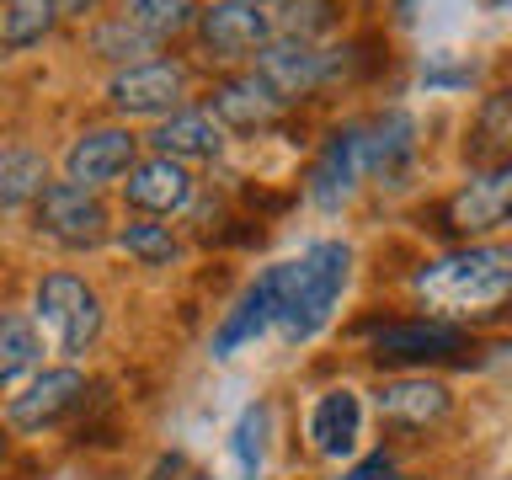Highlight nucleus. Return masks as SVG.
<instances>
[{
  "label": "nucleus",
  "mask_w": 512,
  "mask_h": 480,
  "mask_svg": "<svg viewBox=\"0 0 512 480\" xmlns=\"http://www.w3.org/2000/svg\"><path fill=\"white\" fill-rule=\"evenodd\" d=\"M443 219H448L443 230H454L464 240L491 235V230H502V224H512V155L491 160L486 171H475L470 182L448 198Z\"/></svg>",
  "instance_id": "nucleus-5"
},
{
  "label": "nucleus",
  "mask_w": 512,
  "mask_h": 480,
  "mask_svg": "<svg viewBox=\"0 0 512 480\" xmlns=\"http://www.w3.org/2000/svg\"><path fill=\"white\" fill-rule=\"evenodd\" d=\"M59 22V0H0V48H38Z\"/></svg>",
  "instance_id": "nucleus-20"
},
{
  "label": "nucleus",
  "mask_w": 512,
  "mask_h": 480,
  "mask_svg": "<svg viewBox=\"0 0 512 480\" xmlns=\"http://www.w3.org/2000/svg\"><path fill=\"white\" fill-rule=\"evenodd\" d=\"M358 427H363V400L358 390H326L310 411V438L326 459H347L358 448Z\"/></svg>",
  "instance_id": "nucleus-18"
},
{
  "label": "nucleus",
  "mask_w": 512,
  "mask_h": 480,
  "mask_svg": "<svg viewBox=\"0 0 512 480\" xmlns=\"http://www.w3.org/2000/svg\"><path fill=\"white\" fill-rule=\"evenodd\" d=\"M251 59H256V75H262L283 102H299V96H310L315 86H326V54H320L315 43L278 38V32H272Z\"/></svg>",
  "instance_id": "nucleus-11"
},
{
  "label": "nucleus",
  "mask_w": 512,
  "mask_h": 480,
  "mask_svg": "<svg viewBox=\"0 0 512 480\" xmlns=\"http://www.w3.org/2000/svg\"><path fill=\"white\" fill-rule=\"evenodd\" d=\"M283 107H288V102H283V96L272 91L256 70L224 75L219 86L208 91V112L219 118V128H240V134H246V128H267Z\"/></svg>",
  "instance_id": "nucleus-13"
},
{
  "label": "nucleus",
  "mask_w": 512,
  "mask_h": 480,
  "mask_svg": "<svg viewBox=\"0 0 512 480\" xmlns=\"http://www.w3.org/2000/svg\"><path fill=\"white\" fill-rule=\"evenodd\" d=\"M262 432H267V406H251L235 422V459L246 470V480H256V470H262Z\"/></svg>",
  "instance_id": "nucleus-28"
},
{
  "label": "nucleus",
  "mask_w": 512,
  "mask_h": 480,
  "mask_svg": "<svg viewBox=\"0 0 512 480\" xmlns=\"http://www.w3.org/2000/svg\"><path fill=\"white\" fill-rule=\"evenodd\" d=\"M118 246L134 256L139 267H171L176 256H182V246H176V235L166 230V224H155V219H128L118 235Z\"/></svg>",
  "instance_id": "nucleus-25"
},
{
  "label": "nucleus",
  "mask_w": 512,
  "mask_h": 480,
  "mask_svg": "<svg viewBox=\"0 0 512 480\" xmlns=\"http://www.w3.org/2000/svg\"><path fill=\"white\" fill-rule=\"evenodd\" d=\"M38 320L75 358V352H86L96 336H102V299H96V288L86 278H75V272H48L38 283Z\"/></svg>",
  "instance_id": "nucleus-4"
},
{
  "label": "nucleus",
  "mask_w": 512,
  "mask_h": 480,
  "mask_svg": "<svg viewBox=\"0 0 512 480\" xmlns=\"http://www.w3.org/2000/svg\"><path fill=\"white\" fill-rule=\"evenodd\" d=\"M107 102L123 118H171L187 102V70L176 59H144L134 70H118L107 86Z\"/></svg>",
  "instance_id": "nucleus-6"
},
{
  "label": "nucleus",
  "mask_w": 512,
  "mask_h": 480,
  "mask_svg": "<svg viewBox=\"0 0 512 480\" xmlns=\"http://www.w3.org/2000/svg\"><path fill=\"white\" fill-rule=\"evenodd\" d=\"M139 160V139L128 128H86L75 134V144L64 150V176L75 187H102V182H118L128 176V166Z\"/></svg>",
  "instance_id": "nucleus-10"
},
{
  "label": "nucleus",
  "mask_w": 512,
  "mask_h": 480,
  "mask_svg": "<svg viewBox=\"0 0 512 480\" xmlns=\"http://www.w3.org/2000/svg\"><path fill=\"white\" fill-rule=\"evenodd\" d=\"M411 150H416V123L406 118V112H384V118L363 123V155H368V171H395Z\"/></svg>",
  "instance_id": "nucleus-22"
},
{
  "label": "nucleus",
  "mask_w": 512,
  "mask_h": 480,
  "mask_svg": "<svg viewBox=\"0 0 512 480\" xmlns=\"http://www.w3.org/2000/svg\"><path fill=\"white\" fill-rule=\"evenodd\" d=\"M102 0H59V16H91Z\"/></svg>",
  "instance_id": "nucleus-30"
},
{
  "label": "nucleus",
  "mask_w": 512,
  "mask_h": 480,
  "mask_svg": "<svg viewBox=\"0 0 512 480\" xmlns=\"http://www.w3.org/2000/svg\"><path fill=\"white\" fill-rule=\"evenodd\" d=\"M38 230L64 251H91L112 235V219H107V203L96 198L91 187H75V182H48L38 192Z\"/></svg>",
  "instance_id": "nucleus-3"
},
{
  "label": "nucleus",
  "mask_w": 512,
  "mask_h": 480,
  "mask_svg": "<svg viewBox=\"0 0 512 480\" xmlns=\"http://www.w3.org/2000/svg\"><path fill=\"white\" fill-rule=\"evenodd\" d=\"M80 406H86V374H80V368H43L27 390L11 395L6 422L16 432H48V427H59L64 416H75Z\"/></svg>",
  "instance_id": "nucleus-7"
},
{
  "label": "nucleus",
  "mask_w": 512,
  "mask_h": 480,
  "mask_svg": "<svg viewBox=\"0 0 512 480\" xmlns=\"http://www.w3.org/2000/svg\"><path fill=\"white\" fill-rule=\"evenodd\" d=\"M38 358H43L38 320H27V315H0V384H11L16 374L38 368Z\"/></svg>",
  "instance_id": "nucleus-24"
},
{
  "label": "nucleus",
  "mask_w": 512,
  "mask_h": 480,
  "mask_svg": "<svg viewBox=\"0 0 512 480\" xmlns=\"http://www.w3.org/2000/svg\"><path fill=\"white\" fill-rule=\"evenodd\" d=\"M160 48V38H150L139 22H128V16H107V22L91 27V54L112 59L118 70H134V64H144Z\"/></svg>",
  "instance_id": "nucleus-21"
},
{
  "label": "nucleus",
  "mask_w": 512,
  "mask_h": 480,
  "mask_svg": "<svg viewBox=\"0 0 512 480\" xmlns=\"http://www.w3.org/2000/svg\"><path fill=\"white\" fill-rule=\"evenodd\" d=\"M464 326H454V320H390V326H379L374 331V358L379 363H400V368H411V363H443V358H454V352H464Z\"/></svg>",
  "instance_id": "nucleus-8"
},
{
  "label": "nucleus",
  "mask_w": 512,
  "mask_h": 480,
  "mask_svg": "<svg viewBox=\"0 0 512 480\" xmlns=\"http://www.w3.org/2000/svg\"><path fill=\"white\" fill-rule=\"evenodd\" d=\"M123 16H128V22H139L150 38L166 43L182 27H192V16H198V11H192V0H128Z\"/></svg>",
  "instance_id": "nucleus-26"
},
{
  "label": "nucleus",
  "mask_w": 512,
  "mask_h": 480,
  "mask_svg": "<svg viewBox=\"0 0 512 480\" xmlns=\"http://www.w3.org/2000/svg\"><path fill=\"white\" fill-rule=\"evenodd\" d=\"M475 155H491L502 150L512 155V91H496L486 96V107H480V123H475V139H470Z\"/></svg>",
  "instance_id": "nucleus-27"
},
{
  "label": "nucleus",
  "mask_w": 512,
  "mask_h": 480,
  "mask_svg": "<svg viewBox=\"0 0 512 480\" xmlns=\"http://www.w3.org/2000/svg\"><path fill=\"white\" fill-rule=\"evenodd\" d=\"M416 294L427 299V310H438V320H491L512 304V251L496 246H454L416 272Z\"/></svg>",
  "instance_id": "nucleus-1"
},
{
  "label": "nucleus",
  "mask_w": 512,
  "mask_h": 480,
  "mask_svg": "<svg viewBox=\"0 0 512 480\" xmlns=\"http://www.w3.org/2000/svg\"><path fill=\"white\" fill-rule=\"evenodd\" d=\"M150 144L155 155H171V160H214L224 150V128L208 107H176L150 134Z\"/></svg>",
  "instance_id": "nucleus-17"
},
{
  "label": "nucleus",
  "mask_w": 512,
  "mask_h": 480,
  "mask_svg": "<svg viewBox=\"0 0 512 480\" xmlns=\"http://www.w3.org/2000/svg\"><path fill=\"white\" fill-rule=\"evenodd\" d=\"M123 198L139 208V214H182L192 203V176L182 160L171 155H150V160H134L128 166V182H123Z\"/></svg>",
  "instance_id": "nucleus-15"
},
{
  "label": "nucleus",
  "mask_w": 512,
  "mask_h": 480,
  "mask_svg": "<svg viewBox=\"0 0 512 480\" xmlns=\"http://www.w3.org/2000/svg\"><path fill=\"white\" fill-rule=\"evenodd\" d=\"M347 272H352V251L342 240H320L299 262L278 267V326L288 342H310L326 326L347 288Z\"/></svg>",
  "instance_id": "nucleus-2"
},
{
  "label": "nucleus",
  "mask_w": 512,
  "mask_h": 480,
  "mask_svg": "<svg viewBox=\"0 0 512 480\" xmlns=\"http://www.w3.org/2000/svg\"><path fill=\"white\" fill-rule=\"evenodd\" d=\"M390 475H395V459L390 454H368L363 464H352L342 480H390Z\"/></svg>",
  "instance_id": "nucleus-29"
},
{
  "label": "nucleus",
  "mask_w": 512,
  "mask_h": 480,
  "mask_svg": "<svg viewBox=\"0 0 512 480\" xmlns=\"http://www.w3.org/2000/svg\"><path fill=\"white\" fill-rule=\"evenodd\" d=\"M336 0H272L267 16H272V32L278 38H299V43H315L326 38V32L336 27Z\"/></svg>",
  "instance_id": "nucleus-23"
},
{
  "label": "nucleus",
  "mask_w": 512,
  "mask_h": 480,
  "mask_svg": "<svg viewBox=\"0 0 512 480\" xmlns=\"http://www.w3.org/2000/svg\"><path fill=\"white\" fill-rule=\"evenodd\" d=\"M374 406L390 427H432L443 422L448 406H454V395H448L443 379H427V374H400L390 384H379L374 390Z\"/></svg>",
  "instance_id": "nucleus-14"
},
{
  "label": "nucleus",
  "mask_w": 512,
  "mask_h": 480,
  "mask_svg": "<svg viewBox=\"0 0 512 480\" xmlns=\"http://www.w3.org/2000/svg\"><path fill=\"white\" fill-rule=\"evenodd\" d=\"M363 171H368V155H363V123H347V128H336V134L320 144V155H315V166H310V198H315L320 208L347 203Z\"/></svg>",
  "instance_id": "nucleus-12"
},
{
  "label": "nucleus",
  "mask_w": 512,
  "mask_h": 480,
  "mask_svg": "<svg viewBox=\"0 0 512 480\" xmlns=\"http://www.w3.org/2000/svg\"><path fill=\"white\" fill-rule=\"evenodd\" d=\"M192 480H214V475H192Z\"/></svg>",
  "instance_id": "nucleus-34"
},
{
  "label": "nucleus",
  "mask_w": 512,
  "mask_h": 480,
  "mask_svg": "<svg viewBox=\"0 0 512 480\" xmlns=\"http://www.w3.org/2000/svg\"><path fill=\"white\" fill-rule=\"evenodd\" d=\"M512 6V0H486V11H507Z\"/></svg>",
  "instance_id": "nucleus-31"
},
{
  "label": "nucleus",
  "mask_w": 512,
  "mask_h": 480,
  "mask_svg": "<svg viewBox=\"0 0 512 480\" xmlns=\"http://www.w3.org/2000/svg\"><path fill=\"white\" fill-rule=\"evenodd\" d=\"M48 187V160L38 150H0V214L38 203V192Z\"/></svg>",
  "instance_id": "nucleus-19"
},
{
  "label": "nucleus",
  "mask_w": 512,
  "mask_h": 480,
  "mask_svg": "<svg viewBox=\"0 0 512 480\" xmlns=\"http://www.w3.org/2000/svg\"><path fill=\"white\" fill-rule=\"evenodd\" d=\"M0 459H6V432H0Z\"/></svg>",
  "instance_id": "nucleus-32"
},
{
  "label": "nucleus",
  "mask_w": 512,
  "mask_h": 480,
  "mask_svg": "<svg viewBox=\"0 0 512 480\" xmlns=\"http://www.w3.org/2000/svg\"><path fill=\"white\" fill-rule=\"evenodd\" d=\"M246 6H272V0H246Z\"/></svg>",
  "instance_id": "nucleus-33"
},
{
  "label": "nucleus",
  "mask_w": 512,
  "mask_h": 480,
  "mask_svg": "<svg viewBox=\"0 0 512 480\" xmlns=\"http://www.w3.org/2000/svg\"><path fill=\"white\" fill-rule=\"evenodd\" d=\"M272 320H278V267H267L262 278H256L246 294L235 299V310L219 320V331H214V358H230L235 347H246L256 342Z\"/></svg>",
  "instance_id": "nucleus-16"
},
{
  "label": "nucleus",
  "mask_w": 512,
  "mask_h": 480,
  "mask_svg": "<svg viewBox=\"0 0 512 480\" xmlns=\"http://www.w3.org/2000/svg\"><path fill=\"white\" fill-rule=\"evenodd\" d=\"M192 22H198V38L214 59H251L256 48L272 38L267 6H246V0H214V6L198 11Z\"/></svg>",
  "instance_id": "nucleus-9"
}]
</instances>
